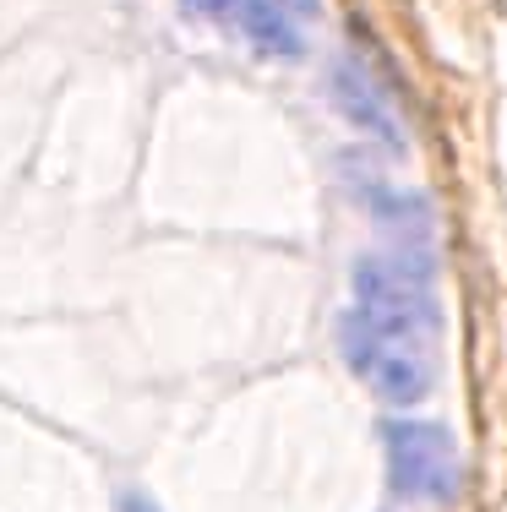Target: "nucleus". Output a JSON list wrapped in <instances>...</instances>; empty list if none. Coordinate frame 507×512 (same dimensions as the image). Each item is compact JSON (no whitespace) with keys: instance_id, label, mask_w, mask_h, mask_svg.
I'll use <instances>...</instances> for the list:
<instances>
[{"instance_id":"f257e3e1","label":"nucleus","mask_w":507,"mask_h":512,"mask_svg":"<svg viewBox=\"0 0 507 512\" xmlns=\"http://www.w3.org/2000/svg\"><path fill=\"white\" fill-rule=\"evenodd\" d=\"M437 344H442V316H377L360 306L338 316L344 365L388 409H415L437 387Z\"/></svg>"},{"instance_id":"f03ea898","label":"nucleus","mask_w":507,"mask_h":512,"mask_svg":"<svg viewBox=\"0 0 507 512\" xmlns=\"http://www.w3.org/2000/svg\"><path fill=\"white\" fill-rule=\"evenodd\" d=\"M388 491L409 507H453L464 491V458L448 425L437 420H388L382 425Z\"/></svg>"},{"instance_id":"7ed1b4c3","label":"nucleus","mask_w":507,"mask_h":512,"mask_svg":"<svg viewBox=\"0 0 507 512\" xmlns=\"http://www.w3.org/2000/svg\"><path fill=\"white\" fill-rule=\"evenodd\" d=\"M328 104L349 120V126L371 131V137L388 142V148H404V126H398V115H393V99L382 93L377 71H371L360 55L344 50L328 66Z\"/></svg>"},{"instance_id":"20e7f679","label":"nucleus","mask_w":507,"mask_h":512,"mask_svg":"<svg viewBox=\"0 0 507 512\" xmlns=\"http://www.w3.org/2000/svg\"><path fill=\"white\" fill-rule=\"evenodd\" d=\"M186 11L219 22L235 39H246L257 55H273V60H295L300 55V28L295 17H284L273 0H186Z\"/></svg>"},{"instance_id":"39448f33","label":"nucleus","mask_w":507,"mask_h":512,"mask_svg":"<svg viewBox=\"0 0 507 512\" xmlns=\"http://www.w3.org/2000/svg\"><path fill=\"white\" fill-rule=\"evenodd\" d=\"M115 507L120 512H159V502H153V496H142V491H120Z\"/></svg>"},{"instance_id":"423d86ee","label":"nucleus","mask_w":507,"mask_h":512,"mask_svg":"<svg viewBox=\"0 0 507 512\" xmlns=\"http://www.w3.org/2000/svg\"><path fill=\"white\" fill-rule=\"evenodd\" d=\"M273 6H279L284 17H317V11H322V0H273Z\"/></svg>"}]
</instances>
